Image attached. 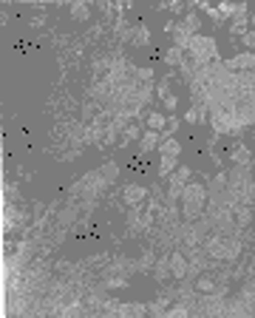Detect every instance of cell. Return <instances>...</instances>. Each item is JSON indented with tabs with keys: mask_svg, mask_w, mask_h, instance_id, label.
<instances>
[{
	"mask_svg": "<svg viewBox=\"0 0 255 318\" xmlns=\"http://www.w3.org/2000/svg\"><path fill=\"white\" fill-rule=\"evenodd\" d=\"M139 148H142V153L156 151L159 148V131H145L142 139H139Z\"/></svg>",
	"mask_w": 255,
	"mask_h": 318,
	"instance_id": "7",
	"label": "cell"
},
{
	"mask_svg": "<svg viewBox=\"0 0 255 318\" xmlns=\"http://www.w3.org/2000/svg\"><path fill=\"white\" fill-rule=\"evenodd\" d=\"M168 259H170V276H173V278H187V273H190V262H187V256H184L182 250H173Z\"/></svg>",
	"mask_w": 255,
	"mask_h": 318,
	"instance_id": "3",
	"label": "cell"
},
{
	"mask_svg": "<svg viewBox=\"0 0 255 318\" xmlns=\"http://www.w3.org/2000/svg\"><path fill=\"white\" fill-rule=\"evenodd\" d=\"M148 191H145L142 185H125V191H122V199H125V205H142Z\"/></svg>",
	"mask_w": 255,
	"mask_h": 318,
	"instance_id": "5",
	"label": "cell"
},
{
	"mask_svg": "<svg viewBox=\"0 0 255 318\" xmlns=\"http://www.w3.org/2000/svg\"><path fill=\"white\" fill-rule=\"evenodd\" d=\"M232 219H235V227H249L252 207H232Z\"/></svg>",
	"mask_w": 255,
	"mask_h": 318,
	"instance_id": "8",
	"label": "cell"
},
{
	"mask_svg": "<svg viewBox=\"0 0 255 318\" xmlns=\"http://www.w3.org/2000/svg\"><path fill=\"white\" fill-rule=\"evenodd\" d=\"M102 176L108 179V182H113V179H116V165H105L102 168Z\"/></svg>",
	"mask_w": 255,
	"mask_h": 318,
	"instance_id": "20",
	"label": "cell"
},
{
	"mask_svg": "<svg viewBox=\"0 0 255 318\" xmlns=\"http://www.w3.org/2000/svg\"><path fill=\"white\" fill-rule=\"evenodd\" d=\"M162 153H165V156H179V153H182V145L176 142V139H165V142H162Z\"/></svg>",
	"mask_w": 255,
	"mask_h": 318,
	"instance_id": "14",
	"label": "cell"
},
{
	"mask_svg": "<svg viewBox=\"0 0 255 318\" xmlns=\"http://www.w3.org/2000/svg\"><path fill=\"white\" fill-rule=\"evenodd\" d=\"M153 264H156V256H153V250H142V256H139V267H142V270H151Z\"/></svg>",
	"mask_w": 255,
	"mask_h": 318,
	"instance_id": "17",
	"label": "cell"
},
{
	"mask_svg": "<svg viewBox=\"0 0 255 318\" xmlns=\"http://www.w3.org/2000/svg\"><path fill=\"white\" fill-rule=\"evenodd\" d=\"M187 51H190V54L196 57L201 65H207L210 60L215 57V40H213V37H201V34H196V37H190V43H187Z\"/></svg>",
	"mask_w": 255,
	"mask_h": 318,
	"instance_id": "2",
	"label": "cell"
},
{
	"mask_svg": "<svg viewBox=\"0 0 255 318\" xmlns=\"http://www.w3.org/2000/svg\"><path fill=\"white\" fill-rule=\"evenodd\" d=\"M71 15L77 17V20H88V6H85V3H74Z\"/></svg>",
	"mask_w": 255,
	"mask_h": 318,
	"instance_id": "19",
	"label": "cell"
},
{
	"mask_svg": "<svg viewBox=\"0 0 255 318\" xmlns=\"http://www.w3.org/2000/svg\"><path fill=\"white\" fill-rule=\"evenodd\" d=\"M136 136H139V131H136V128H128V131H125V139H136Z\"/></svg>",
	"mask_w": 255,
	"mask_h": 318,
	"instance_id": "22",
	"label": "cell"
},
{
	"mask_svg": "<svg viewBox=\"0 0 255 318\" xmlns=\"http://www.w3.org/2000/svg\"><path fill=\"white\" fill-rule=\"evenodd\" d=\"M204 205H207V188L201 182H187L182 191V216L187 222L199 219L204 213Z\"/></svg>",
	"mask_w": 255,
	"mask_h": 318,
	"instance_id": "1",
	"label": "cell"
},
{
	"mask_svg": "<svg viewBox=\"0 0 255 318\" xmlns=\"http://www.w3.org/2000/svg\"><path fill=\"white\" fill-rule=\"evenodd\" d=\"M165 105H168V108H170V111H173V108H176V97H165Z\"/></svg>",
	"mask_w": 255,
	"mask_h": 318,
	"instance_id": "24",
	"label": "cell"
},
{
	"mask_svg": "<svg viewBox=\"0 0 255 318\" xmlns=\"http://www.w3.org/2000/svg\"><path fill=\"white\" fill-rule=\"evenodd\" d=\"M82 182H85V185H82V188H85V193H88V196H94V193H99L105 185H108V179L102 176V171H91V174L82 176Z\"/></svg>",
	"mask_w": 255,
	"mask_h": 318,
	"instance_id": "4",
	"label": "cell"
},
{
	"mask_svg": "<svg viewBox=\"0 0 255 318\" xmlns=\"http://www.w3.org/2000/svg\"><path fill=\"white\" fill-rule=\"evenodd\" d=\"M232 162H235V165H241V168H247L249 162H252V153H249L247 148L241 145V148H235V151H232Z\"/></svg>",
	"mask_w": 255,
	"mask_h": 318,
	"instance_id": "11",
	"label": "cell"
},
{
	"mask_svg": "<svg viewBox=\"0 0 255 318\" xmlns=\"http://www.w3.org/2000/svg\"><path fill=\"white\" fill-rule=\"evenodd\" d=\"M165 122H168V114H151V117H148V125H151V131H159V128H165Z\"/></svg>",
	"mask_w": 255,
	"mask_h": 318,
	"instance_id": "16",
	"label": "cell"
},
{
	"mask_svg": "<svg viewBox=\"0 0 255 318\" xmlns=\"http://www.w3.org/2000/svg\"><path fill=\"white\" fill-rule=\"evenodd\" d=\"M199 26H201L199 15H187V17H184V23H182V32H184V34H190V37H196Z\"/></svg>",
	"mask_w": 255,
	"mask_h": 318,
	"instance_id": "10",
	"label": "cell"
},
{
	"mask_svg": "<svg viewBox=\"0 0 255 318\" xmlns=\"http://www.w3.org/2000/svg\"><path fill=\"white\" fill-rule=\"evenodd\" d=\"M134 40H136V43H142V46H145V43H148V29H136Z\"/></svg>",
	"mask_w": 255,
	"mask_h": 318,
	"instance_id": "21",
	"label": "cell"
},
{
	"mask_svg": "<svg viewBox=\"0 0 255 318\" xmlns=\"http://www.w3.org/2000/svg\"><path fill=\"white\" fill-rule=\"evenodd\" d=\"M165 63L168 65H182V48H170L165 54Z\"/></svg>",
	"mask_w": 255,
	"mask_h": 318,
	"instance_id": "18",
	"label": "cell"
},
{
	"mask_svg": "<svg viewBox=\"0 0 255 318\" xmlns=\"http://www.w3.org/2000/svg\"><path fill=\"white\" fill-rule=\"evenodd\" d=\"M176 171V156H165L162 153V162H159V174L162 176H170Z\"/></svg>",
	"mask_w": 255,
	"mask_h": 318,
	"instance_id": "13",
	"label": "cell"
},
{
	"mask_svg": "<svg viewBox=\"0 0 255 318\" xmlns=\"http://www.w3.org/2000/svg\"><path fill=\"white\" fill-rule=\"evenodd\" d=\"M224 250H227V238L213 236L207 242V256L210 259H215V262H224Z\"/></svg>",
	"mask_w": 255,
	"mask_h": 318,
	"instance_id": "6",
	"label": "cell"
},
{
	"mask_svg": "<svg viewBox=\"0 0 255 318\" xmlns=\"http://www.w3.org/2000/svg\"><path fill=\"white\" fill-rule=\"evenodd\" d=\"M139 77H142V80H151L153 71H151V68H139Z\"/></svg>",
	"mask_w": 255,
	"mask_h": 318,
	"instance_id": "23",
	"label": "cell"
},
{
	"mask_svg": "<svg viewBox=\"0 0 255 318\" xmlns=\"http://www.w3.org/2000/svg\"><path fill=\"white\" fill-rule=\"evenodd\" d=\"M244 43H247V46H252V43H255V34H247V37H244Z\"/></svg>",
	"mask_w": 255,
	"mask_h": 318,
	"instance_id": "25",
	"label": "cell"
},
{
	"mask_svg": "<svg viewBox=\"0 0 255 318\" xmlns=\"http://www.w3.org/2000/svg\"><path fill=\"white\" fill-rule=\"evenodd\" d=\"M153 276H156V281H168L170 278V259H159V262L153 264Z\"/></svg>",
	"mask_w": 255,
	"mask_h": 318,
	"instance_id": "9",
	"label": "cell"
},
{
	"mask_svg": "<svg viewBox=\"0 0 255 318\" xmlns=\"http://www.w3.org/2000/svg\"><path fill=\"white\" fill-rule=\"evenodd\" d=\"M241 253V242L238 238H227V250H224V262H232V259H238Z\"/></svg>",
	"mask_w": 255,
	"mask_h": 318,
	"instance_id": "12",
	"label": "cell"
},
{
	"mask_svg": "<svg viewBox=\"0 0 255 318\" xmlns=\"http://www.w3.org/2000/svg\"><path fill=\"white\" fill-rule=\"evenodd\" d=\"M196 290H199V293H213L215 281L210 276H199V278H196Z\"/></svg>",
	"mask_w": 255,
	"mask_h": 318,
	"instance_id": "15",
	"label": "cell"
}]
</instances>
